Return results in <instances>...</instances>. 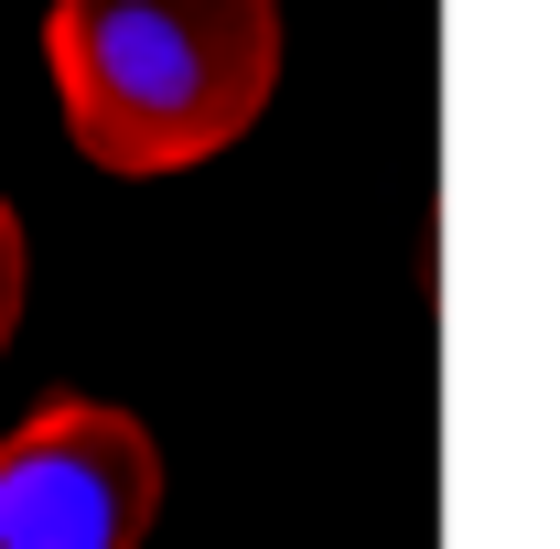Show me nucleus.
I'll use <instances>...</instances> for the list:
<instances>
[{
    "label": "nucleus",
    "instance_id": "3",
    "mask_svg": "<svg viewBox=\"0 0 560 549\" xmlns=\"http://www.w3.org/2000/svg\"><path fill=\"white\" fill-rule=\"evenodd\" d=\"M22 280H33V259H22V215H11V195H0V355H11V324H22Z\"/></svg>",
    "mask_w": 560,
    "mask_h": 549
},
{
    "label": "nucleus",
    "instance_id": "2",
    "mask_svg": "<svg viewBox=\"0 0 560 549\" xmlns=\"http://www.w3.org/2000/svg\"><path fill=\"white\" fill-rule=\"evenodd\" d=\"M162 517V442L108 399H44L0 431V549H140Z\"/></svg>",
    "mask_w": 560,
    "mask_h": 549
},
{
    "label": "nucleus",
    "instance_id": "1",
    "mask_svg": "<svg viewBox=\"0 0 560 549\" xmlns=\"http://www.w3.org/2000/svg\"><path fill=\"white\" fill-rule=\"evenodd\" d=\"M44 66L97 173H195L270 108L280 0H55Z\"/></svg>",
    "mask_w": 560,
    "mask_h": 549
}]
</instances>
